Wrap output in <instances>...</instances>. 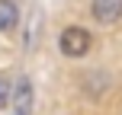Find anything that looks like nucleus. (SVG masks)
Here are the masks:
<instances>
[{
  "label": "nucleus",
  "mask_w": 122,
  "mask_h": 115,
  "mask_svg": "<svg viewBox=\"0 0 122 115\" xmlns=\"http://www.w3.org/2000/svg\"><path fill=\"white\" fill-rule=\"evenodd\" d=\"M13 106V83L0 74V112H6Z\"/></svg>",
  "instance_id": "obj_5"
},
{
  "label": "nucleus",
  "mask_w": 122,
  "mask_h": 115,
  "mask_svg": "<svg viewBox=\"0 0 122 115\" xmlns=\"http://www.w3.org/2000/svg\"><path fill=\"white\" fill-rule=\"evenodd\" d=\"M32 109V80L23 77L13 90V115H29Z\"/></svg>",
  "instance_id": "obj_3"
},
{
  "label": "nucleus",
  "mask_w": 122,
  "mask_h": 115,
  "mask_svg": "<svg viewBox=\"0 0 122 115\" xmlns=\"http://www.w3.org/2000/svg\"><path fill=\"white\" fill-rule=\"evenodd\" d=\"M58 51L71 61H80L93 51V35L84 29V26H64L58 35Z\"/></svg>",
  "instance_id": "obj_1"
},
{
  "label": "nucleus",
  "mask_w": 122,
  "mask_h": 115,
  "mask_svg": "<svg viewBox=\"0 0 122 115\" xmlns=\"http://www.w3.org/2000/svg\"><path fill=\"white\" fill-rule=\"evenodd\" d=\"M90 19L97 26H116L122 19V0H90Z\"/></svg>",
  "instance_id": "obj_2"
},
{
  "label": "nucleus",
  "mask_w": 122,
  "mask_h": 115,
  "mask_svg": "<svg viewBox=\"0 0 122 115\" xmlns=\"http://www.w3.org/2000/svg\"><path fill=\"white\" fill-rule=\"evenodd\" d=\"M16 26H19V6H16V0H0V32L10 35Z\"/></svg>",
  "instance_id": "obj_4"
}]
</instances>
